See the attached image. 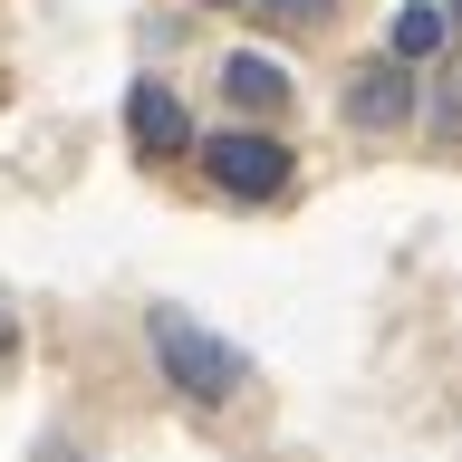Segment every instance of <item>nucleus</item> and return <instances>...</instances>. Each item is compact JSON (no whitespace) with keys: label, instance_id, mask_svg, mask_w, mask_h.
Here are the masks:
<instances>
[{"label":"nucleus","instance_id":"nucleus-4","mask_svg":"<svg viewBox=\"0 0 462 462\" xmlns=\"http://www.w3.org/2000/svg\"><path fill=\"white\" fill-rule=\"evenodd\" d=\"M346 125H356V135L414 125V78H404V58H366V68L346 78Z\"/></svg>","mask_w":462,"mask_h":462},{"label":"nucleus","instance_id":"nucleus-10","mask_svg":"<svg viewBox=\"0 0 462 462\" xmlns=\"http://www.w3.org/2000/svg\"><path fill=\"white\" fill-rule=\"evenodd\" d=\"M202 10H231V0H202Z\"/></svg>","mask_w":462,"mask_h":462},{"label":"nucleus","instance_id":"nucleus-5","mask_svg":"<svg viewBox=\"0 0 462 462\" xmlns=\"http://www.w3.org/2000/svg\"><path fill=\"white\" fill-rule=\"evenodd\" d=\"M222 97H231V106H251V116H280L289 106V68L241 49V58H222Z\"/></svg>","mask_w":462,"mask_h":462},{"label":"nucleus","instance_id":"nucleus-1","mask_svg":"<svg viewBox=\"0 0 462 462\" xmlns=\"http://www.w3.org/2000/svg\"><path fill=\"white\" fill-rule=\"evenodd\" d=\"M144 346H154V366H164V385L183 404H231L241 385H251V356H241L231 337H212L193 309H173V299L144 309Z\"/></svg>","mask_w":462,"mask_h":462},{"label":"nucleus","instance_id":"nucleus-6","mask_svg":"<svg viewBox=\"0 0 462 462\" xmlns=\"http://www.w3.org/2000/svg\"><path fill=\"white\" fill-rule=\"evenodd\" d=\"M443 29H453V10H433V0H404V10H395V49H385V58H404V68H414V58L443 49Z\"/></svg>","mask_w":462,"mask_h":462},{"label":"nucleus","instance_id":"nucleus-3","mask_svg":"<svg viewBox=\"0 0 462 462\" xmlns=\"http://www.w3.org/2000/svg\"><path fill=\"white\" fill-rule=\"evenodd\" d=\"M125 144H135L144 164L193 154V116H183V97H173L164 78H135V87H125Z\"/></svg>","mask_w":462,"mask_h":462},{"label":"nucleus","instance_id":"nucleus-9","mask_svg":"<svg viewBox=\"0 0 462 462\" xmlns=\"http://www.w3.org/2000/svg\"><path fill=\"white\" fill-rule=\"evenodd\" d=\"M10 346H20V318H10V299H0V356H10Z\"/></svg>","mask_w":462,"mask_h":462},{"label":"nucleus","instance_id":"nucleus-7","mask_svg":"<svg viewBox=\"0 0 462 462\" xmlns=\"http://www.w3.org/2000/svg\"><path fill=\"white\" fill-rule=\"evenodd\" d=\"M270 29H289V39H309V29H328L337 20V0H251Z\"/></svg>","mask_w":462,"mask_h":462},{"label":"nucleus","instance_id":"nucleus-2","mask_svg":"<svg viewBox=\"0 0 462 462\" xmlns=\"http://www.w3.org/2000/svg\"><path fill=\"white\" fill-rule=\"evenodd\" d=\"M289 173H299V154H289L280 135H260V125H231V135L202 144V183L222 202H280Z\"/></svg>","mask_w":462,"mask_h":462},{"label":"nucleus","instance_id":"nucleus-8","mask_svg":"<svg viewBox=\"0 0 462 462\" xmlns=\"http://www.w3.org/2000/svg\"><path fill=\"white\" fill-rule=\"evenodd\" d=\"M39 462H97V453H87V443H68V433H49V443H39Z\"/></svg>","mask_w":462,"mask_h":462}]
</instances>
